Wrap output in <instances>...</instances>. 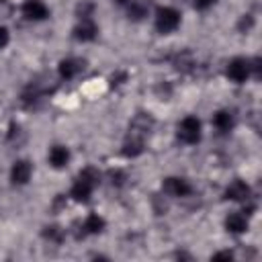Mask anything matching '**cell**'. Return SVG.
<instances>
[{"label":"cell","instance_id":"obj_11","mask_svg":"<svg viewBox=\"0 0 262 262\" xmlns=\"http://www.w3.org/2000/svg\"><path fill=\"white\" fill-rule=\"evenodd\" d=\"M47 160L51 164V168L59 170V168H66L68 162H70V149L66 145H53L47 154Z\"/></svg>","mask_w":262,"mask_h":262},{"label":"cell","instance_id":"obj_4","mask_svg":"<svg viewBox=\"0 0 262 262\" xmlns=\"http://www.w3.org/2000/svg\"><path fill=\"white\" fill-rule=\"evenodd\" d=\"M225 74H227V78H229L231 82H235V84L246 82V80L252 76L250 59H246V57H233V59L227 63Z\"/></svg>","mask_w":262,"mask_h":262},{"label":"cell","instance_id":"obj_9","mask_svg":"<svg viewBox=\"0 0 262 262\" xmlns=\"http://www.w3.org/2000/svg\"><path fill=\"white\" fill-rule=\"evenodd\" d=\"M225 199L227 201H235V203H244V201L250 199V186L244 180H233L225 188Z\"/></svg>","mask_w":262,"mask_h":262},{"label":"cell","instance_id":"obj_10","mask_svg":"<svg viewBox=\"0 0 262 262\" xmlns=\"http://www.w3.org/2000/svg\"><path fill=\"white\" fill-rule=\"evenodd\" d=\"M235 125V119H233V113L227 111V108H221L213 115V127L219 131V133H229Z\"/></svg>","mask_w":262,"mask_h":262},{"label":"cell","instance_id":"obj_21","mask_svg":"<svg viewBox=\"0 0 262 262\" xmlns=\"http://www.w3.org/2000/svg\"><path fill=\"white\" fill-rule=\"evenodd\" d=\"M215 4V0H192V6L196 8V10H207V8H211Z\"/></svg>","mask_w":262,"mask_h":262},{"label":"cell","instance_id":"obj_7","mask_svg":"<svg viewBox=\"0 0 262 262\" xmlns=\"http://www.w3.org/2000/svg\"><path fill=\"white\" fill-rule=\"evenodd\" d=\"M23 16L27 20H45L49 16V8L41 0H25L23 2Z\"/></svg>","mask_w":262,"mask_h":262},{"label":"cell","instance_id":"obj_8","mask_svg":"<svg viewBox=\"0 0 262 262\" xmlns=\"http://www.w3.org/2000/svg\"><path fill=\"white\" fill-rule=\"evenodd\" d=\"M98 35V27L94 25L92 18H80V23L74 27V39L86 43V41H94Z\"/></svg>","mask_w":262,"mask_h":262},{"label":"cell","instance_id":"obj_2","mask_svg":"<svg viewBox=\"0 0 262 262\" xmlns=\"http://www.w3.org/2000/svg\"><path fill=\"white\" fill-rule=\"evenodd\" d=\"M176 135H178V139H180L182 143H186V145L199 143V141H201V121H199V117H194V115L184 117V119L178 123V127H176Z\"/></svg>","mask_w":262,"mask_h":262},{"label":"cell","instance_id":"obj_19","mask_svg":"<svg viewBox=\"0 0 262 262\" xmlns=\"http://www.w3.org/2000/svg\"><path fill=\"white\" fill-rule=\"evenodd\" d=\"M192 63H194V61H192V55H190V53H182V55L176 57V68H178V70H188Z\"/></svg>","mask_w":262,"mask_h":262},{"label":"cell","instance_id":"obj_13","mask_svg":"<svg viewBox=\"0 0 262 262\" xmlns=\"http://www.w3.org/2000/svg\"><path fill=\"white\" fill-rule=\"evenodd\" d=\"M82 68H84V61H80V59H76V57H68V59H61V61H59L57 72H59V78L70 80V78H74Z\"/></svg>","mask_w":262,"mask_h":262},{"label":"cell","instance_id":"obj_17","mask_svg":"<svg viewBox=\"0 0 262 262\" xmlns=\"http://www.w3.org/2000/svg\"><path fill=\"white\" fill-rule=\"evenodd\" d=\"M43 237L49 239V242H53V244H61V239H63V229L57 227V225H49V227L43 229Z\"/></svg>","mask_w":262,"mask_h":262},{"label":"cell","instance_id":"obj_18","mask_svg":"<svg viewBox=\"0 0 262 262\" xmlns=\"http://www.w3.org/2000/svg\"><path fill=\"white\" fill-rule=\"evenodd\" d=\"M108 178H111V184L113 186H123L125 180H127V174L123 170H111L108 172Z\"/></svg>","mask_w":262,"mask_h":262},{"label":"cell","instance_id":"obj_1","mask_svg":"<svg viewBox=\"0 0 262 262\" xmlns=\"http://www.w3.org/2000/svg\"><path fill=\"white\" fill-rule=\"evenodd\" d=\"M98 182H100L98 170H94V168L88 166V168H84V170L78 174V178L74 180L72 190H70V196H72L74 201H78V203H86V201L90 199L92 190L98 186Z\"/></svg>","mask_w":262,"mask_h":262},{"label":"cell","instance_id":"obj_22","mask_svg":"<svg viewBox=\"0 0 262 262\" xmlns=\"http://www.w3.org/2000/svg\"><path fill=\"white\" fill-rule=\"evenodd\" d=\"M8 41H10L8 29H6V27H0V49H4V47L8 45Z\"/></svg>","mask_w":262,"mask_h":262},{"label":"cell","instance_id":"obj_15","mask_svg":"<svg viewBox=\"0 0 262 262\" xmlns=\"http://www.w3.org/2000/svg\"><path fill=\"white\" fill-rule=\"evenodd\" d=\"M143 151V139H137V137H127L125 145H123V154L127 158H135Z\"/></svg>","mask_w":262,"mask_h":262},{"label":"cell","instance_id":"obj_20","mask_svg":"<svg viewBox=\"0 0 262 262\" xmlns=\"http://www.w3.org/2000/svg\"><path fill=\"white\" fill-rule=\"evenodd\" d=\"M252 25H254V18H252L250 14H244V16L239 18V25H237V29H239L242 33H248V31L252 29Z\"/></svg>","mask_w":262,"mask_h":262},{"label":"cell","instance_id":"obj_3","mask_svg":"<svg viewBox=\"0 0 262 262\" xmlns=\"http://www.w3.org/2000/svg\"><path fill=\"white\" fill-rule=\"evenodd\" d=\"M180 25V12L172 6H160L156 10V29L160 33H172Z\"/></svg>","mask_w":262,"mask_h":262},{"label":"cell","instance_id":"obj_16","mask_svg":"<svg viewBox=\"0 0 262 262\" xmlns=\"http://www.w3.org/2000/svg\"><path fill=\"white\" fill-rule=\"evenodd\" d=\"M125 8H127V14H129L131 20H143V16L147 14V8L137 0H131Z\"/></svg>","mask_w":262,"mask_h":262},{"label":"cell","instance_id":"obj_5","mask_svg":"<svg viewBox=\"0 0 262 262\" xmlns=\"http://www.w3.org/2000/svg\"><path fill=\"white\" fill-rule=\"evenodd\" d=\"M162 190H164L168 196L182 199V196L190 194L192 186H190V182H188L186 178H182V176H168V178H164V182H162Z\"/></svg>","mask_w":262,"mask_h":262},{"label":"cell","instance_id":"obj_14","mask_svg":"<svg viewBox=\"0 0 262 262\" xmlns=\"http://www.w3.org/2000/svg\"><path fill=\"white\" fill-rule=\"evenodd\" d=\"M104 225H106V221L98 215V213H90L86 219H84V223H82V233L84 235H88V233H100L102 229H104Z\"/></svg>","mask_w":262,"mask_h":262},{"label":"cell","instance_id":"obj_6","mask_svg":"<svg viewBox=\"0 0 262 262\" xmlns=\"http://www.w3.org/2000/svg\"><path fill=\"white\" fill-rule=\"evenodd\" d=\"M31 174H33V166L29 160H16L10 168V182L14 186H23L31 180Z\"/></svg>","mask_w":262,"mask_h":262},{"label":"cell","instance_id":"obj_12","mask_svg":"<svg viewBox=\"0 0 262 262\" xmlns=\"http://www.w3.org/2000/svg\"><path fill=\"white\" fill-rule=\"evenodd\" d=\"M248 225H250V221H248V215H244V213H229L225 219V229L229 233H244V231H248Z\"/></svg>","mask_w":262,"mask_h":262},{"label":"cell","instance_id":"obj_23","mask_svg":"<svg viewBox=\"0 0 262 262\" xmlns=\"http://www.w3.org/2000/svg\"><path fill=\"white\" fill-rule=\"evenodd\" d=\"M213 258H215V260H231L233 254H231V252H217V254H213Z\"/></svg>","mask_w":262,"mask_h":262}]
</instances>
